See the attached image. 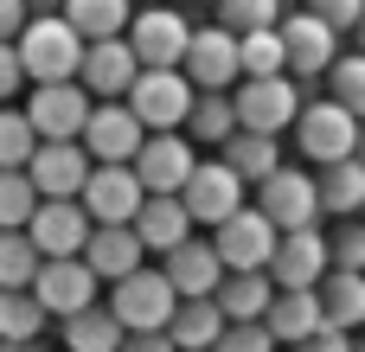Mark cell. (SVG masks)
Segmentation results:
<instances>
[{"label":"cell","instance_id":"44","mask_svg":"<svg viewBox=\"0 0 365 352\" xmlns=\"http://www.w3.org/2000/svg\"><path fill=\"white\" fill-rule=\"evenodd\" d=\"M26 90V71H19V58H13V38H0V103H13Z\"/></svg>","mask_w":365,"mask_h":352},{"label":"cell","instance_id":"11","mask_svg":"<svg viewBox=\"0 0 365 352\" xmlns=\"http://www.w3.org/2000/svg\"><path fill=\"white\" fill-rule=\"evenodd\" d=\"M173 71H180L192 90H231V83H237V32H225L218 19H212V26H192Z\"/></svg>","mask_w":365,"mask_h":352},{"label":"cell","instance_id":"30","mask_svg":"<svg viewBox=\"0 0 365 352\" xmlns=\"http://www.w3.org/2000/svg\"><path fill=\"white\" fill-rule=\"evenodd\" d=\"M231 128H237V115H231V90H192L180 135H186L192 147H218Z\"/></svg>","mask_w":365,"mask_h":352},{"label":"cell","instance_id":"23","mask_svg":"<svg viewBox=\"0 0 365 352\" xmlns=\"http://www.w3.org/2000/svg\"><path fill=\"white\" fill-rule=\"evenodd\" d=\"M83 269L96 276V282H115V276H128L135 263H148V250L135 244V231L128 224H90V237H83Z\"/></svg>","mask_w":365,"mask_h":352},{"label":"cell","instance_id":"45","mask_svg":"<svg viewBox=\"0 0 365 352\" xmlns=\"http://www.w3.org/2000/svg\"><path fill=\"white\" fill-rule=\"evenodd\" d=\"M115 352H173V340H167V327H154V333H122Z\"/></svg>","mask_w":365,"mask_h":352},{"label":"cell","instance_id":"15","mask_svg":"<svg viewBox=\"0 0 365 352\" xmlns=\"http://www.w3.org/2000/svg\"><path fill=\"white\" fill-rule=\"evenodd\" d=\"M192 160H199V147H192L180 128H154V135H141V147L128 154L141 192H180V180L192 173Z\"/></svg>","mask_w":365,"mask_h":352},{"label":"cell","instance_id":"18","mask_svg":"<svg viewBox=\"0 0 365 352\" xmlns=\"http://www.w3.org/2000/svg\"><path fill=\"white\" fill-rule=\"evenodd\" d=\"M141 122L128 115V103L122 96H109V103H90V115H83V128H77V147L90 154V160H128L135 147H141Z\"/></svg>","mask_w":365,"mask_h":352},{"label":"cell","instance_id":"5","mask_svg":"<svg viewBox=\"0 0 365 352\" xmlns=\"http://www.w3.org/2000/svg\"><path fill=\"white\" fill-rule=\"evenodd\" d=\"M122 103H128V115L154 135V128H180L186 122V103H192V83L173 71V64H141L135 71V83L122 90Z\"/></svg>","mask_w":365,"mask_h":352},{"label":"cell","instance_id":"21","mask_svg":"<svg viewBox=\"0 0 365 352\" xmlns=\"http://www.w3.org/2000/svg\"><path fill=\"white\" fill-rule=\"evenodd\" d=\"M128 231H135V244H141L148 257H167V250H173L180 237H192V218H186L180 192H148V199L135 205Z\"/></svg>","mask_w":365,"mask_h":352},{"label":"cell","instance_id":"39","mask_svg":"<svg viewBox=\"0 0 365 352\" xmlns=\"http://www.w3.org/2000/svg\"><path fill=\"white\" fill-rule=\"evenodd\" d=\"M32 122H26V109H13V103H0V167H26V154H32Z\"/></svg>","mask_w":365,"mask_h":352},{"label":"cell","instance_id":"3","mask_svg":"<svg viewBox=\"0 0 365 352\" xmlns=\"http://www.w3.org/2000/svg\"><path fill=\"white\" fill-rule=\"evenodd\" d=\"M295 109H302V83H295L289 71H276V77H237V83H231V115H237V128L289 135Z\"/></svg>","mask_w":365,"mask_h":352},{"label":"cell","instance_id":"31","mask_svg":"<svg viewBox=\"0 0 365 352\" xmlns=\"http://www.w3.org/2000/svg\"><path fill=\"white\" fill-rule=\"evenodd\" d=\"M58 327H64V352H115V346H122V321H115L103 301L64 314Z\"/></svg>","mask_w":365,"mask_h":352},{"label":"cell","instance_id":"49","mask_svg":"<svg viewBox=\"0 0 365 352\" xmlns=\"http://www.w3.org/2000/svg\"><path fill=\"white\" fill-rule=\"evenodd\" d=\"M135 6H141V0H135Z\"/></svg>","mask_w":365,"mask_h":352},{"label":"cell","instance_id":"22","mask_svg":"<svg viewBox=\"0 0 365 352\" xmlns=\"http://www.w3.org/2000/svg\"><path fill=\"white\" fill-rule=\"evenodd\" d=\"M160 276L173 282V295H212V282L225 276V263H218L212 237H205V231H192V237H180V244L160 257Z\"/></svg>","mask_w":365,"mask_h":352},{"label":"cell","instance_id":"26","mask_svg":"<svg viewBox=\"0 0 365 352\" xmlns=\"http://www.w3.org/2000/svg\"><path fill=\"white\" fill-rule=\"evenodd\" d=\"M212 154H218V160H225V167H231V173H237L244 186H257V180H263L269 167H282V135H257V128H231V135H225V141H218Z\"/></svg>","mask_w":365,"mask_h":352},{"label":"cell","instance_id":"32","mask_svg":"<svg viewBox=\"0 0 365 352\" xmlns=\"http://www.w3.org/2000/svg\"><path fill=\"white\" fill-rule=\"evenodd\" d=\"M58 13H64V26H71L77 38H115V32L128 26L135 0H64Z\"/></svg>","mask_w":365,"mask_h":352},{"label":"cell","instance_id":"6","mask_svg":"<svg viewBox=\"0 0 365 352\" xmlns=\"http://www.w3.org/2000/svg\"><path fill=\"white\" fill-rule=\"evenodd\" d=\"M276 38H282V71L308 90L327 64H334V51H340V32L327 26V19H314L308 6L302 13H282L276 19Z\"/></svg>","mask_w":365,"mask_h":352},{"label":"cell","instance_id":"37","mask_svg":"<svg viewBox=\"0 0 365 352\" xmlns=\"http://www.w3.org/2000/svg\"><path fill=\"white\" fill-rule=\"evenodd\" d=\"M32 205H38L32 180H26L19 167H0V231H19V224L32 218Z\"/></svg>","mask_w":365,"mask_h":352},{"label":"cell","instance_id":"43","mask_svg":"<svg viewBox=\"0 0 365 352\" xmlns=\"http://www.w3.org/2000/svg\"><path fill=\"white\" fill-rule=\"evenodd\" d=\"M289 352H353V333L346 327H314L308 340H295Z\"/></svg>","mask_w":365,"mask_h":352},{"label":"cell","instance_id":"12","mask_svg":"<svg viewBox=\"0 0 365 352\" xmlns=\"http://www.w3.org/2000/svg\"><path fill=\"white\" fill-rule=\"evenodd\" d=\"M26 289H32V301L45 308V321H64V314L90 308L103 282L83 269V257H38V269H32Z\"/></svg>","mask_w":365,"mask_h":352},{"label":"cell","instance_id":"48","mask_svg":"<svg viewBox=\"0 0 365 352\" xmlns=\"http://www.w3.org/2000/svg\"><path fill=\"white\" fill-rule=\"evenodd\" d=\"M192 6H212V0H192Z\"/></svg>","mask_w":365,"mask_h":352},{"label":"cell","instance_id":"34","mask_svg":"<svg viewBox=\"0 0 365 352\" xmlns=\"http://www.w3.org/2000/svg\"><path fill=\"white\" fill-rule=\"evenodd\" d=\"M276 71H282V38H276V26L237 32V77H276Z\"/></svg>","mask_w":365,"mask_h":352},{"label":"cell","instance_id":"20","mask_svg":"<svg viewBox=\"0 0 365 352\" xmlns=\"http://www.w3.org/2000/svg\"><path fill=\"white\" fill-rule=\"evenodd\" d=\"M19 231L32 237V250H38V257H77V250H83V237H90V218H83V205H77V199H38V205H32V218H26Z\"/></svg>","mask_w":365,"mask_h":352},{"label":"cell","instance_id":"28","mask_svg":"<svg viewBox=\"0 0 365 352\" xmlns=\"http://www.w3.org/2000/svg\"><path fill=\"white\" fill-rule=\"evenodd\" d=\"M269 295H276V282H269L263 269H225V276L212 282V301H218L225 321H263Z\"/></svg>","mask_w":365,"mask_h":352},{"label":"cell","instance_id":"19","mask_svg":"<svg viewBox=\"0 0 365 352\" xmlns=\"http://www.w3.org/2000/svg\"><path fill=\"white\" fill-rule=\"evenodd\" d=\"M19 173L32 180L38 199H77V186H83V173H90V154H83L77 141H32V154H26Z\"/></svg>","mask_w":365,"mask_h":352},{"label":"cell","instance_id":"7","mask_svg":"<svg viewBox=\"0 0 365 352\" xmlns=\"http://www.w3.org/2000/svg\"><path fill=\"white\" fill-rule=\"evenodd\" d=\"M141 199L148 192H141V180H135L128 160H90L83 186H77V205H83L90 224H128Z\"/></svg>","mask_w":365,"mask_h":352},{"label":"cell","instance_id":"38","mask_svg":"<svg viewBox=\"0 0 365 352\" xmlns=\"http://www.w3.org/2000/svg\"><path fill=\"white\" fill-rule=\"evenodd\" d=\"M218 6V26L225 32H257V26H276L282 19V0H212Z\"/></svg>","mask_w":365,"mask_h":352},{"label":"cell","instance_id":"41","mask_svg":"<svg viewBox=\"0 0 365 352\" xmlns=\"http://www.w3.org/2000/svg\"><path fill=\"white\" fill-rule=\"evenodd\" d=\"M212 352H276V340L263 333V321H225Z\"/></svg>","mask_w":365,"mask_h":352},{"label":"cell","instance_id":"10","mask_svg":"<svg viewBox=\"0 0 365 352\" xmlns=\"http://www.w3.org/2000/svg\"><path fill=\"white\" fill-rule=\"evenodd\" d=\"M186 32H192V19H186L180 6H154V0H141V6L128 13V26H122L135 64H180Z\"/></svg>","mask_w":365,"mask_h":352},{"label":"cell","instance_id":"29","mask_svg":"<svg viewBox=\"0 0 365 352\" xmlns=\"http://www.w3.org/2000/svg\"><path fill=\"white\" fill-rule=\"evenodd\" d=\"M314 295H321V321L327 327H359L365 321V269H327L321 282H314Z\"/></svg>","mask_w":365,"mask_h":352},{"label":"cell","instance_id":"2","mask_svg":"<svg viewBox=\"0 0 365 352\" xmlns=\"http://www.w3.org/2000/svg\"><path fill=\"white\" fill-rule=\"evenodd\" d=\"M289 135H295L302 160H314V167L359 154V115H353V109H340L334 96H302V109H295Z\"/></svg>","mask_w":365,"mask_h":352},{"label":"cell","instance_id":"13","mask_svg":"<svg viewBox=\"0 0 365 352\" xmlns=\"http://www.w3.org/2000/svg\"><path fill=\"white\" fill-rule=\"evenodd\" d=\"M263 276H269L276 289H314V282L327 276V231H321V224H302V231H276Z\"/></svg>","mask_w":365,"mask_h":352},{"label":"cell","instance_id":"16","mask_svg":"<svg viewBox=\"0 0 365 352\" xmlns=\"http://www.w3.org/2000/svg\"><path fill=\"white\" fill-rule=\"evenodd\" d=\"M205 237H212V250H218L225 269H263V263H269V244H276V224L244 199V205H237L231 218H218Z\"/></svg>","mask_w":365,"mask_h":352},{"label":"cell","instance_id":"33","mask_svg":"<svg viewBox=\"0 0 365 352\" xmlns=\"http://www.w3.org/2000/svg\"><path fill=\"white\" fill-rule=\"evenodd\" d=\"M45 308L32 301V289H0V340H45Z\"/></svg>","mask_w":365,"mask_h":352},{"label":"cell","instance_id":"1","mask_svg":"<svg viewBox=\"0 0 365 352\" xmlns=\"http://www.w3.org/2000/svg\"><path fill=\"white\" fill-rule=\"evenodd\" d=\"M13 58L26 83H58V77H77L83 38L64 26V13H26V26L13 32Z\"/></svg>","mask_w":365,"mask_h":352},{"label":"cell","instance_id":"27","mask_svg":"<svg viewBox=\"0 0 365 352\" xmlns=\"http://www.w3.org/2000/svg\"><path fill=\"white\" fill-rule=\"evenodd\" d=\"M218 327H225V314H218L212 295H180L173 314H167V340H173V352H212Z\"/></svg>","mask_w":365,"mask_h":352},{"label":"cell","instance_id":"4","mask_svg":"<svg viewBox=\"0 0 365 352\" xmlns=\"http://www.w3.org/2000/svg\"><path fill=\"white\" fill-rule=\"evenodd\" d=\"M173 282L160 276V269H148V263H135L128 276H115L109 282V314L122 321V333H154V327H167V314H173Z\"/></svg>","mask_w":365,"mask_h":352},{"label":"cell","instance_id":"24","mask_svg":"<svg viewBox=\"0 0 365 352\" xmlns=\"http://www.w3.org/2000/svg\"><path fill=\"white\" fill-rule=\"evenodd\" d=\"M314 199H321V218H359L365 212V160L346 154V160L314 167Z\"/></svg>","mask_w":365,"mask_h":352},{"label":"cell","instance_id":"36","mask_svg":"<svg viewBox=\"0 0 365 352\" xmlns=\"http://www.w3.org/2000/svg\"><path fill=\"white\" fill-rule=\"evenodd\" d=\"M38 269V250L26 231H0V289H26Z\"/></svg>","mask_w":365,"mask_h":352},{"label":"cell","instance_id":"46","mask_svg":"<svg viewBox=\"0 0 365 352\" xmlns=\"http://www.w3.org/2000/svg\"><path fill=\"white\" fill-rule=\"evenodd\" d=\"M26 26V0H0V38H13Z\"/></svg>","mask_w":365,"mask_h":352},{"label":"cell","instance_id":"17","mask_svg":"<svg viewBox=\"0 0 365 352\" xmlns=\"http://www.w3.org/2000/svg\"><path fill=\"white\" fill-rule=\"evenodd\" d=\"M135 51H128V38L115 32V38H83V58H77V83H83V96L90 103H109V96H122L128 83H135Z\"/></svg>","mask_w":365,"mask_h":352},{"label":"cell","instance_id":"40","mask_svg":"<svg viewBox=\"0 0 365 352\" xmlns=\"http://www.w3.org/2000/svg\"><path fill=\"white\" fill-rule=\"evenodd\" d=\"M327 269H365V231H359V218H334Z\"/></svg>","mask_w":365,"mask_h":352},{"label":"cell","instance_id":"8","mask_svg":"<svg viewBox=\"0 0 365 352\" xmlns=\"http://www.w3.org/2000/svg\"><path fill=\"white\" fill-rule=\"evenodd\" d=\"M180 205H186V218H192V231H212L218 218H231L237 205H244V180L212 154V160H192V173L180 180Z\"/></svg>","mask_w":365,"mask_h":352},{"label":"cell","instance_id":"35","mask_svg":"<svg viewBox=\"0 0 365 352\" xmlns=\"http://www.w3.org/2000/svg\"><path fill=\"white\" fill-rule=\"evenodd\" d=\"M321 77H327V96H334L340 109L365 115V58L359 51H334V64H327Z\"/></svg>","mask_w":365,"mask_h":352},{"label":"cell","instance_id":"47","mask_svg":"<svg viewBox=\"0 0 365 352\" xmlns=\"http://www.w3.org/2000/svg\"><path fill=\"white\" fill-rule=\"evenodd\" d=\"M0 352H51L45 340H0Z\"/></svg>","mask_w":365,"mask_h":352},{"label":"cell","instance_id":"25","mask_svg":"<svg viewBox=\"0 0 365 352\" xmlns=\"http://www.w3.org/2000/svg\"><path fill=\"white\" fill-rule=\"evenodd\" d=\"M314 327H327L314 289H276V295H269V308H263V333H269L276 346H295V340H308Z\"/></svg>","mask_w":365,"mask_h":352},{"label":"cell","instance_id":"9","mask_svg":"<svg viewBox=\"0 0 365 352\" xmlns=\"http://www.w3.org/2000/svg\"><path fill=\"white\" fill-rule=\"evenodd\" d=\"M257 212H263L276 231H302V224H321L314 173H308V167H269V173L257 180Z\"/></svg>","mask_w":365,"mask_h":352},{"label":"cell","instance_id":"14","mask_svg":"<svg viewBox=\"0 0 365 352\" xmlns=\"http://www.w3.org/2000/svg\"><path fill=\"white\" fill-rule=\"evenodd\" d=\"M83 115H90V96H83V83H77V77L32 83V96H26V122H32V135H38V141H77Z\"/></svg>","mask_w":365,"mask_h":352},{"label":"cell","instance_id":"42","mask_svg":"<svg viewBox=\"0 0 365 352\" xmlns=\"http://www.w3.org/2000/svg\"><path fill=\"white\" fill-rule=\"evenodd\" d=\"M308 13H314V19H327L334 32H353V26L365 19V0H308Z\"/></svg>","mask_w":365,"mask_h":352}]
</instances>
